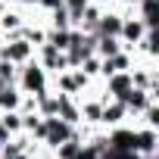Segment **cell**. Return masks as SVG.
<instances>
[{
    "label": "cell",
    "instance_id": "8",
    "mask_svg": "<svg viewBox=\"0 0 159 159\" xmlns=\"http://www.w3.org/2000/svg\"><path fill=\"white\" fill-rule=\"evenodd\" d=\"M147 34V25L137 19V13L134 16H125V22H122V28H119V41H122V47L125 50H134L137 47V41Z\"/></svg>",
    "mask_w": 159,
    "mask_h": 159
},
{
    "label": "cell",
    "instance_id": "23",
    "mask_svg": "<svg viewBox=\"0 0 159 159\" xmlns=\"http://www.w3.org/2000/svg\"><path fill=\"white\" fill-rule=\"evenodd\" d=\"M91 3H100V7H109V3H112V0H91Z\"/></svg>",
    "mask_w": 159,
    "mask_h": 159
},
{
    "label": "cell",
    "instance_id": "27",
    "mask_svg": "<svg viewBox=\"0 0 159 159\" xmlns=\"http://www.w3.org/2000/svg\"><path fill=\"white\" fill-rule=\"evenodd\" d=\"M34 159H38V156H34Z\"/></svg>",
    "mask_w": 159,
    "mask_h": 159
},
{
    "label": "cell",
    "instance_id": "3",
    "mask_svg": "<svg viewBox=\"0 0 159 159\" xmlns=\"http://www.w3.org/2000/svg\"><path fill=\"white\" fill-rule=\"evenodd\" d=\"M31 56H34V44H28L22 34L3 38V56H0V59H10V62L22 66V62H28Z\"/></svg>",
    "mask_w": 159,
    "mask_h": 159
},
{
    "label": "cell",
    "instance_id": "13",
    "mask_svg": "<svg viewBox=\"0 0 159 159\" xmlns=\"http://www.w3.org/2000/svg\"><path fill=\"white\" fill-rule=\"evenodd\" d=\"M22 103V91L16 84H7L3 91H0V112H10V109H19Z\"/></svg>",
    "mask_w": 159,
    "mask_h": 159
},
{
    "label": "cell",
    "instance_id": "16",
    "mask_svg": "<svg viewBox=\"0 0 159 159\" xmlns=\"http://www.w3.org/2000/svg\"><path fill=\"white\" fill-rule=\"evenodd\" d=\"M78 69H81L88 78H91V81H97V78H100V56L97 53H91V56H84L81 59V66H78Z\"/></svg>",
    "mask_w": 159,
    "mask_h": 159
},
{
    "label": "cell",
    "instance_id": "10",
    "mask_svg": "<svg viewBox=\"0 0 159 159\" xmlns=\"http://www.w3.org/2000/svg\"><path fill=\"white\" fill-rule=\"evenodd\" d=\"M128 122V109L122 100H106L103 109H100V128H116V125H125Z\"/></svg>",
    "mask_w": 159,
    "mask_h": 159
},
{
    "label": "cell",
    "instance_id": "26",
    "mask_svg": "<svg viewBox=\"0 0 159 159\" xmlns=\"http://www.w3.org/2000/svg\"><path fill=\"white\" fill-rule=\"evenodd\" d=\"M0 147H3V143H0Z\"/></svg>",
    "mask_w": 159,
    "mask_h": 159
},
{
    "label": "cell",
    "instance_id": "19",
    "mask_svg": "<svg viewBox=\"0 0 159 159\" xmlns=\"http://www.w3.org/2000/svg\"><path fill=\"white\" fill-rule=\"evenodd\" d=\"M72 159H100V153H97V150H91L88 143H81V150H78Z\"/></svg>",
    "mask_w": 159,
    "mask_h": 159
},
{
    "label": "cell",
    "instance_id": "24",
    "mask_svg": "<svg viewBox=\"0 0 159 159\" xmlns=\"http://www.w3.org/2000/svg\"><path fill=\"white\" fill-rule=\"evenodd\" d=\"M0 56H3V34H0Z\"/></svg>",
    "mask_w": 159,
    "mask_h": 159
},
{
    "label": "cell",
    "instance_id": "25",
    "mask_svg": "<svg viewBox=\"0 0 159 159\" xmlns=\"http://www.w3.org/2000/svg\"><path fill=\"white\" fill-rule=\"evenodd\" d=\"M3 88H7V81H3V78H0V91H3Z\"/></svg>",
    "mask_w": 159,
    "mask_h": 159
},
{
    "label": "cell",
    "instance_id": "20",
    "mask_svg": "<svg viewBox=\"0 0 159 159\" xmlns=\"http://www.w3.org/2000/svg\"><path fill=\"white\" fill-rule=\"evenodd\" d=\"M56 7H62V0H38V10H41V13H50V10H56Z\"/></svg>",
    "mask_w": 159,
    "mask_h": 159
},
{
    "label": "cell",
    "instance_id": "18",
    "mask_svg": "<svg viewBox=\"0 0 159 159\" xmlns=\"http://www.w3.org/2000/svg\"><path fill=\"white\" fill-rule=\"evenodd\" d=\"M16 75H19V66H16V62L0 59V78H3L7 84H16Z\"/></svg>",
    "mask_w": 159,
    "mask_h": 159
},
{
    "label": "cell",
    "instance_id": "6",
    "mask_svg": "<svg viewBox=\"0 0 159 159\" xmlns=\"http://www.w3.org/2000/svg\"><path fill=\"white\" fill-rule=\"evenodd\" d=\"M122 22H125V16L119 13V7H112V3L103 7V16H100V22L94 28V38H119Z\"/></svg>",
    "mask_w": 159,
    "mask_h": 159
},
{
    "label": "cell",
    "instance_id": "5",
    "mask_svg": "<svg viewBox=\"0 0 159 159\" xmlns=\"http://www.w3.org/2000/svg\"><path fill=\"white\" fill-rule=\"evenodd\" d=\"M159 100V94H153V91H143V88H131L125 97H122V103H125V109H128V122H134L150 103H156Z\"/></svg>",
    "mask_w": 159,
    "mask_h": 159
},
{
    "label": "cell",
    "instance_id": "1",
    "mask_svg": "<svg viewBox=\"0 0 159 159\" xmlns=\"http://www.w3.org/2000/svg\"><path fill=\"white\" fill-rule=\"evenodd\" d=\"M16 88L22 91V94H31V97H41V94H47L50 91V72L31 56L28 62H22L19 66V75H16Z\"/></svg>",
    "mask_w": 159,
    "mask_h": 159
},
{
    "label": "cell",
    "instance_id": "4",
    "mask_svg": "<svg viewBox=\"0 0 159 159\" xmlns=\"http://www.w3.org/2000/svg\"><path fill=\"white\" fill-rule=\"evenodd\" d=\"M34 59H38V62H41V66H44L50 75H56V72L69 69V62H66V53H62V50H56V47H53V44H47V41L34 47Z\"/></svg>",
    "mask_w": 159,
    "mask_h": 159
},
{
    "label": "cell",
    "instance_id": "12",
    "mask_svg": "<svg viewBox=\"0 0 159 159\" xmlns=\"http://www.w3.org/2000/svg\"><path fill=\"white\" fill-rule=\"evenodd\" d=\"M56 116H59L62 122H69V125H78V122H81L78 97H72V94H59V109H56Z\"/></svg>",
    "mask_w": 159,
    "mask_h": 159
},
{
    "label": "cell",
    "instance_id": "14",
    "mask_svg": "<svg viewBox=\"0 0 159 159\" xmlns=\"http://www.w3.org/2000/svg\"><path fill=\"white\" fill-rule=\"evenodd\" d=\"M119 50H125L119 38H97V44H94V53H97L100 59H106V56H116Z\"/></svg>",
    "mask_w": 159,
    "mask_h": 159
},
{
    "label": "cell",
    "instance_id": "9",
    "mask_svg": "<svg viewBox=\"0 0 159 159\" xmlns=\"http://www.w3.org/2000/svg\"><path fill=\"white\" fill-rule=\"evenodd\" d=\"M25 19H28V10L10 3V7L3 10V16H0V34H3V38H13V34L25 25Z\"/></svg>",
    "mask_w": 159,
    "mask_h": 159
},
{
    "label": "cell",
    "instance_id": "21",
    "mask_svg": "<svg viewBox=\"0 0 159 159\" xmlns=\"http://www.w3.org/2000/svg\"><path fill=\"white\" fill-rule=\"evenodd\" d=\"M10 3H16L22 10H38V0H10Z\"/></svg>",
    "mask_w": 159,
    "mask_h": 159
},
{
    "label": "cell",
    "instance_id": "17",
    "mask_svg": "<svg viewBox=\"0 0 159 159\" xmlns=\"http://www.w3.org/2000/svg\"><path fill=\"white\" fill-rule=\"evenodd\" d=\"M91 3V0H62V10L69 13V19H72V25L78 22V16H81V10Z\"/></svg>",
    "mask_w": 159,
    "mask_h": 159
},
{
    "label": "cell",
    "instance_id": "11",
    "mask_svg": "<svg viewBox=\"0 0 159 159\" xmlns=\"http://www.w3.org/2000/svg\"><path fill=\"white\" fill-rule=\"evenodd\" d=\"M134 13L147 28H159V0H137Z\"/></svg>",
    "mask_w": 159,
    "mask_h": 159
},
{
    "label": "cell",
    "instance_id": "7",
    "mask_svg": "<svg viewBox=\"0 0 159 159\" xmlns=\"http://www.w3.org/2000/svg\"><path fill=\"white\" fill-rule=\"evenodd\" d=\"M106 137H109V150L134 153V125H131V122L116 125V128H106Z\"/></svg>",
    "mask_w": 159,
    "mask_h": 159
},
{
    "label": "cell",
    "instance_id": "15",
    "mask_svg": "<svg viewBox=\"0 0 159 159\" xmlns=\"http://www.w3.org/2000/svg\"><path fill=\"white\" fill-rule=\"evenodd\" d=\"M0 122H3V128H7L10 134H19V131H22V112H19V109L0 112Z\"/></svg>",
    "mask_w": 159,
    "mask_h": 159
},
{
    "label": "cell",
    "instance_id": "2",
    "mask_svg": "<svg viewBox=\"0 0 159 159\" xmlns=\"http://www.w3.org/2000/svg\"><path fill=\"white\" fill-rule=\"evenodd\" d=\"M134 153L137 156H159V128L134 125Z\"/></svg>",
    "mask_w": 159,
    "mask_h": 159
},
{
    "label": "cell",
    "instance_id": "22",
    "mask_svg": "<svg viewBox=\"0 0 159 159\" xmlns=\"http://www.w3.org/2000/svg\"><path fill=\"white\" fill-rule=\"evenodd\" d=\"M112 3H116V7H134L137 0H112Z\"/></svg>",
    "mask_w": 159,
    "mask_h": 159
}]
</instances>
